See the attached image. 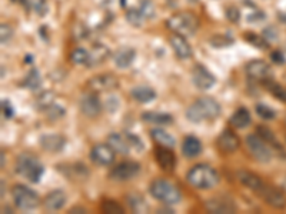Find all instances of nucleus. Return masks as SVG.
Here are the masks:
<instances>
[{
  "label": "nucleus",
  "instance_id": "de8ad7c7",
  "mask_svg": "<svg viewBox=\"0 0 286 214\" xmlns=\"http://www.w3.org/2000/svg\"><path fill=\"white\" fill-rule=\"evenodd\" d=\"M1 110H3V116L6 119H10V117H13V115H15V110H13V107H12V104H10L9 100H3L1 101Z\"/></svg>",
  "mask_w": 286,
  "mask_h": 214
},
{
  "label": "nucleus",
  "instance_id": "bb28decb",
  "mask_svg": "<svg viewBox=\"0 0 286 214\" xmlns=\"http://www.w3.org/2000/svg\"><path fill=\"white\" fill-rule=\"evenodd\" d=\"M231 124L236 127V129H245L251 124L252 121V117L251 113L246 107H239L234 115L231 116Z\"/></svg>",
  "mask_w": 286,
  "mask_h": 214
},
{
  "label": "nucleus",
  "instance_id": "c9c22d12",
  "mask_svg": "<svg viewBox=\"0 0 286 214\" xmlns=\"http://www.w3.org/2000/svg\"><path fill=\"white\" fill-rule=\"evenodd\" d=\"M54 103V93L53 92H45L42 93L37 100H36V107L42 112H45L49 106H52Z\"/></svg>",
  "mask_w": 286,
  "mask_h": 214
},
{
  "label": "nucleus",
  "instance_id": "58836bf2",
  "mask_svg": "<svg viewBox=\"0 0 286 214\" xmlns=\"http://www.w3.org/2000/svg\"><path fill=\"white\" fill-rule=\"evenodd\" d=\"M102 212H103V213H110V214L125 213L123 207L119 204L118 201H115V200H107V198L102 201Z\"/></svg>",
  "mask_w": 286,
  "mask_h": 214
},
{
  "label": "nucleus",
  "instance_id": "f03ea898",
  "mask_svg": "<svg viewBox=\"0 0 286 214\" xmlns=\"http://www.w3.org/2000/svg\"><path fill=\"white\" fill-rule=\"evenodd\" d=\"M190 186L199 190H209L216 187L220 181L219 173L212 167L208 165H198L192 167L186 176Z\"/></svg>",
  "mask_w": 286,
  "mask_h": 214
},
{
  "label": "nucleus",
  "instance_id": "6e6d98bb",
  "mask_svg": "<svg viewBox=\"0 0 286 214\" xmlns=\"http://www.w3.org/2000/svg\"><path fill=\"white\" fill-rule=\"evenodd\" d=\"M4 167V153L1 151V168Z\"/></svg>",
  "mask_w": 286,
  "mask_h": 214
},
{
  "label": "nucleus",
  "instance_id": "f3484780",
  "mask_svg": "<svg viewBox=\"0 0 286 214\" xmlns=\"http://www.w3.org/2000/svg\"><path fill=\"white\" fill-rule=\"evenodd\" d=\"M155 159L157 162L159 167L166 171V173H172L175 170L176 166V159L175 154L170 151L169 147H163V146H157L155 148Z\"/></svg>",
  "mask_w": 286,
  "mask_h": 214
},
{
  "label": "nucleus",
  "instance_id": "5701e85b",
  "mask_svg": "<svg viewBox=\"0 0 286 214\" xmlns=\"http://www.w3.org/2000/svg\"><path fill=\"white\" fill-rule=\"evenodd\" d=\"M107 144L115 150V153L120 154H128L130 151V143L126 137V134H120V133H112L107 136Z\"/></svg>",
  "mask_w": 286,
  "mask_h": 214
},
{
  "label": "nucleus",
  "instance_id": "f257e3e1",
  "mask_svg": "<svg viewBox=\"0 0 286 214\" xmlns=\"http://www.w3.org/2000/svg\"><path fill=\"white\" fill-rule=\"evenodd\" d=\"M222 107L218 101L212 97H201L193 101L187 110H186V119L192 123H202L206 120H215L220 116Z\"/></svg>",
  "mask_w": 286,
  "mask_h": 214
},
{
  "label": "nucleus",
  "instance_id": "6e6552de",
  "mask_svg": "<svg viewBox=\"0 0 286 214\" xmlns=\"http://www.w3.org/2000/svg\"><path fill=\"white\" fill-rule=\"evenodd\" d=\"M262 198L268 206L276 209V210H284L286 207V193L281 187H275L270 184H263V187L256 193Z\"/></svg>",
  "mask_w": 286,
  "mask_h": 214
},
{
  "label": "nucleus",
  "instance_id": "4be33fe9",
  "mask_svg": "<svg viewBox=\"0 0 286 214\" xmlns=\"http://www.w3.org/2000/svg\"><path fill=\"white\" fill-rule=\"evenodd\" d=\"M237 180L240 181L245 187H248L249 190H252L255 193H258L262 187H263V180L255 174L252 171H246V170H240L237 171Z\"/></svg>",
  "mask_w": 286,
  "mask_h": 214
},
{
  "label": "nucleus",
  "instance_id": "72a5a7b5",
  "mask_svg": "<svg viewBox=\"0 0 286 214\" xmlns=\"http://www.w3.org/2000/svg\"><path fill=\"white\" fill-rule=\"evenodd\" d=\"M43 113L46 115V117H48L51 121H56V120L62 119L63 116L66 115V110H65V107H62L60 104L53 103V104L49 106V107H48Z\"/></svg>",
  "mask_w": 286,
  "mask_h": 214
},
{
  "label": "nucleus",
  "instance_id": "f704fd0d",
  "mask_svg": "<svg viewBox=\"0 0 286 214\" xmlns=\"http://www.w3.org/2000/svg\"><path fill=\"white\" fill-rule=\"evenodd\" d=\"M70 60L75 63V65H84L87 66V62H89V51L83 48H78L70 53Z\"/></svg>",
  "mask_w": 286,
  "mask_h": 214
},
{
  "label": "nucleus",
  "instance_id": "a19ab883",
  "mask_svg": "<svg viewBox=\"0 0 286 214\" xmlns=\"http://www.w3.org/2000/svg\"><path fill=\"white\" fill-rule=\"evenodd\" d=\"M255 110H256V115L259 116L260 119H263V120H272L276 116L275 110L272 107L266 106V104H262V103L256 104L255 106Z\"/></svg>",
  "mask_w": 286,
  "mask_h": 214
},
{
  "label": "nucleus",
  "instance_id": "b1692460",
  "mask_svg": "<svg viewBox=\"0 0 286 214\" xmlns=\"http://www.w3.org/2000/svg\"><path fill=\"white\" fill-rule=\"evenodd\" d=\"M182 153L187 159H195L202 153V143L195 136H187L182 143Z\"/></svg>",
  "mask_w": 286,
  "mask_h": 214
},
{
  "label": "nucleus",
  "instance_id": "4468645a",
  "mask_svg": "<svg viewBox=\"0 0 286 214\" xmlns=\"http://www.w3.org/2000/svg\"><path fill=\"white\" fill-rule=\"evenodd\" d=\"M192 80L199 90H209L215 86L216 77L203 65H196L192 70Z\"/></svg>",
  "mask_w": 286,
  "mask_h": 214
},
{
  "label": "nucleus",
  "instance_id": "49530a36",
  "mask_svg": "<svg viewBox=\"0 0 286 214\" xmlns=\"http://www.w3.org/2000/svg\"><path fill=\"white\" fill-rule=\"evenodd\" d=\"M1 30H0V36H1V43L3 45H6L9 40H10V37H12V34H13V30L10 29V26L9 24H1V27H0Z\"/></svg>",
  "mask_w": 286,
  "mask_h": 214
},
{
  "label": "nucleus",
  "instance_id": "37998d69",
  "mask_svg": "<svg viewBox=\"0 0 286 214\" xmlns=\"http://www.w3.org/2000/svg\"><path fill=\"white\" fill-rule=\"evenodd\" d=\"M245 39L249 42V43H252L253 46H256V48H259V49H265V48H268V42H265L262 37H258L256 34H245Z\"/></svg>",
  "mask_w": 286,
  "mask_h": 214
},
{
  "label": "nucleus",
  "instance_id": "a18cd8bd",
  "mask_svg": "<svg viewBox=\"0 0 286 214\" xmlns=\"http://www.w3.org/2000/svg\"><path fill=\"white\" fill-rule=\"evenodd\" d=\"M126 137H128V140H129V143H130V146L133 148H136L137 151H140V150H143V143H142V140L135 136V134H130V133H126Z\"/></svg>",
  "mask_w": 286,
  "mask_h": 214
},
{
  "label": "nucleus",
  "instance_id": "473e14b6",
  "mask_svg": "<svg viewBox=\"0 0 286 214\" xmlns=\"http://www.w3.org/2000/svg\"><path fill=\"white\" fill-rule=\"evenodd\" d=\"M126 20H128L129 24H132V26H135V27H140L146 19H145L143 15L140 13L139 9L132 7V9H128V10H126Z\"/></svg>",
  "mask_w": 286,
  "mask_h": 214
},
{
  "label": "nucleus",
  "instance_id": "393cba45",
  "mask_svg": "<svg viewBox=\"0 0 286 214\" xmlns=\"http://www.w3.org/2000/svg\"><path fill=\"white\" fill-rule=\"evenodd\" d=\"M109 49L104 46V45H95L92 50L89 51V62H87V66L93 67V66H99L101 63H103L107 56H109Z\"/></svg>",
  "mask_w": 286,
  "mask_h": 214
},
{
  "label": "nucleus",
  "instance_id": "c85d7f7f",
  "mask_svg": "<svg viewBox=\"0 0 286 214\" xmlns=\"http://www.w3.org/2000/svg\"><path fill=\"white\" fill-rule=\"evenodd\" d=\"M152 139L159 144V146H163V147L173 148L176 146V140L162 129H153L151 132Z\"/></svg>",
  "mask_w": 286,
  "mask_h": 214
},
{
  "label": "nucleus",
  "instance_id": "c756f323",
  "mask_svg": "<svg viewBox=\"0 0 286 214\" xmlns=\"http://www.w3.org/2000/svg\"><path fill=\"white\" fill-rule=\"evenodd\" d=\"M22 86L25 89H29V90H37L40 86H42V76H40V71L37 69H32L29 70V73L25 76Z\"/></svg>",
  "mask_w": 286,
  "mask_h": 214
},
{
  "label": "nucleus",
  "instance_id": "864d4df0",
  "mask_svg": "<svg viewBox=\"0 0 286 214\" xmlns=\"http://www.w3.org/2000/svg\"><path fill=\"white\" fill-rule=\"evenodd\" d=\"M278 17H279V20H281L282 23H286V13H279Z\"/></svg>",
  "mask_w": 286,
  "mask_h": 214
},
{
  "label": "nucleus",
  "instance_id": "1a4fd4ad",
  "mask_svg": "<svg viewBox=\"0 0 286 214\" xmlns=\"http://www.w3.org/2000/svg\"><path fill=\"white\" fill-rule=\"evenodd\" d=\"M139 173H140V165L139 163H136V162H122L110 170L109 177L113 181H128L135 179Z\"/></svg>",
  "mask_w": 286,
  "mask_h": 214
},
{
  "label": "nucleus",
  "instance_id": "2eb2a0df",
  "mask_svg": "<svg viewBox=\"0 0 286 214\" xmlns=\"http://www.w3.org/2000/svg\"><path fill=\"white\" fill-rule=\"evenodd\" d=\"M90 160L98 166H110L115 162V150L109 144H96L89 153Z\"/></svg>",
  "mask_w": 286,
  "mask_h": 214
},
{
  "label": "nucleus",
  "instance_id": "5fc2aeb1",
  "mask_svg": "<svg viewBox=\"0 0 286 214\" xmlns=\"http://www.w3.org/2000/svg\"><path fill=\"white\" fill-rule=\"evenodd\" d=\"M281 189H282V190H284V191L286 193V176L284 177V179H282V183H281Z\"/></svg>",
  "mask_w": 286,
  "mask_h": 214
},
{
  "label": "nucleus",
  "instance_id": "09e8293b",
  "mask_svg": "<svg viewBox=\"0 0 286 214\" xmlns=\"http://www.w3.org/2000/svg\"><path fill=\"white\" fill-rule=\"evenodd\" d=\"M118 107H119V100L116 96H112V97H109V99L106 100V109H107V112L115 113V112L118 110Z\"/></svg>",
  "mask_w": 286,
  "mask_h": 214
},
{
  "label": "nucleus",
  "instance_id": "2f4dec72",
  "mask_svg": "<svg viewBox=\"0 0 286 214\" xmlns=\"http://www.w3.org/2000/svg\"><path fill=\"white\" fill-rule=\"evenodd\" d=\"M128 204L130 206V209L136 212V213H142V212H146L148 210V206L145 203V198L140 197L139 194H129L128 197Z\"/></svg>",
  "mask_w": 286,
  "mask_h": 214
},
{
  "label": "nucleus",
  "instance_id": "7c9ffc66",
  "mask_svg": "<svg viewBox=\"0 0 286 214\" xmlns=\"http://www.w3.org/2000/svg\"><path fill=\"white\" fill-rule=\"evenodd\" d=\"M256 134H258V136H260V137H262V139H263L268 144H270V147L284 151V148L281 147V144L278 143V140H276L275 134L270 132L268 127H265V126H258V127H256Z\"/></svg>",
  "mask_w": 286,
  "mask_h": 214
},
{
  "label": "nucleus",
  "instance_id": "79ce46f5",
  "mask_svg": "<svg viewBox=\"0 0 286 214\" xmlns=\"http://www.w3.org/2000/svg\"><path fill=\"white\" fill-rule=\"evenodd\" d=\"M225 15H226V19H228L231 23H237V22L240 20V10H239L237 7H235V6L226 7Z\"/></svg>",
  "mask_w": 286,
  "mask_h": 214
},
{
  "label": "nucleus",
  "instance_id": "8fccbe9b",
  "mask_svg": "<svg viewBox=\"0 0 286 214\" xmlns=\"http://www.w3.org/2000/svg\"><path fill=\"white\" fill-rule=\"evenodd\" d=\"M270 59H272V62L276 63V65H284V63H285V57H284V54H282L281 51H273V53L270 54Z\"/></svg>",
  "mask_w": 286,
  "mask_h": 214
},
{
  "label": "nucleus",
  "instance_id": "412c9836",
  "mask_svg": "<svg viewBox=\"0 0 286 214\" xmlns=\"http://www.w3.org/2000/svg\"><path fill=\"white\" fill-rule=\"evenodd\" d=\"M136 51L132 48H120L113 54V62L118 69H129L135 62Z\"/></svg>",
  "mask_w": 286,
  "mask_h": 214
},
{
  "label": "nucleus",
  "instance_id": "a878e982",
  "mask_svg": "<svg viewBox=\"0 0 286 214\" xmlns=\"http://www.w3.org/2000/svg\"><path fill=\"white\" fill-rule=\"evenodd\" d=\"M130 96L137 103L146 104V103H151V101L156 99V92L149 86H136L135 89H132Z\"/></svg>",
  "mask_w": 286,
  "mask_h": 214
},
{
  "label": "nucleus",
  "instance_id": "f8f14e48",
  "mask_svg": "<svg viewBox=\"0 0 286 214\" xmlns=\"http://www.w3.org/2000/svg\"><path fill=\"white\" fill-rule=\"evenodd\" d=\"M205 207L209 213L215 214H231L236 212V204L234 200L226 196H216V197L209 198L205 203Z\"/></svg>",
  "mask_w": 286,
  "mask_h": 214
},
{
  "label": "nucleus",
  "instance_id": "ea45409f",
  "mask_svg": "<svg viewBox=\"0 0 286 214\" xmlns=\"http://www.w3.org/2000/svg\"><path fill=\"white\" fill-rule=\"evenodd\" d=\"M210 46L213 48H218V49H222V48H228L234 43V39L229 37V36H223V34H215L210 37L209 40Z\"/></svg>",
  "mask_w": 286,
  "mask_h": 214
},
{
  "label": "nucleus",
  "instance_id": "4c0bfd02",
  "mask_svg": "<svg viewBox=\"0 0 286 214\" xmlns=\"http://www.w3.org/2000/svg\"><path fill=\"white\" fill-rule=\"evenodd\" d=\"M265 86H266V89L269 90L270 93H272V95H273L276 99L281 100V101H285L286 103V89L285 87H282L281 84L272 82V80L265 83Z\"/></svg>",
  "mask_w": 286,
  "mask_h": 214
},
{
  "label": "nucleus",
  "instance_id": "20e7f679",
  "mask_svg": "<svg viewBox=\"0 0 286 214\" xmlns=\"http://www.w3.org/2000/svg\"><path fill=\"white\" fill-rule=\"evenodd\" d=\"M16 171L17 174H20L30 183H39L45 173V167L36 156L25 153L17 157Z\"/></svg>",
  "mask_w": 286,
  "mask_h": 214
},
{
  "label": "nucleus",
  "instance_id": "9b49d317",
  "mask_svg": "<svg viewBox=\"0 0 286 214\" xmlns=\"http://www.w3.org/2000/svg\"><path fill=\"white\" fill-rule=\"evenodd\" d=\"M119 80L113 74H98L87 82V89L95 93L112 92L118 89Z\"/></svg>",
  "mask_w": 286,
  "mask_h": 214
},
{
  "label": "nucleus",
  "instance_id": "c03bdc74",
  "mask_svg": "<svg viewBox=\"0 0 286 214\" xmlns=\"http://www.w3.org/2000/svg\"><path fill=\"white\" fill-rule=\"evenodd\" d=\"M265 19H266V15L256 7L253 9L252 13L248 15V22H251V23H259V22H263Z\"/></svg>",
  "mask_w": 286,
  "mask_h": 214
},
{
  "label": "nucleus",
  "instance_id": "ddd939ff",
  "mask_svg": "<svg viewBox=\"0 0 286 214\" xmlns=\"http://www.w3.org/2000/svg\"><path fill=\"white\" fill-rule=\"evenodd\" d=\"M79 107H80V112L86 117H90V119L98 117L102 112V103L98 97V93L89 92V93L83 95L79 100Z\"/></svg>",
  "mask_w": 286,
  "mask_h": 214
},
{
  "label": "nucleus",
  "instance_id": "603ef678",
  "mask_svg": "<svg viewBox=\"0 0 286 214\" xmlns=\"http://www.w3.org/2000/svg\"><path fill=\"white\" fill-rule=\"evenodd\" d=\"M0 184H1V191H0V196H1V197H4V180H3V179L0 180Z\"/></svg>",
  "mask_w": 286,
  "mask_h": 214
},
{
  "label": "nucleus",
  "instance_id": "7ed1b4c3",
  "mask_svg": "<svg viewBox=\"0 0 286 214\" xmlns=\"http://www.w3.org/2000/svg\"><path fill=\"white\" fill-rule=\"evenodd\" d=\"M152 197L162 201L166 206H175L182 201V193L181 190L169 180L165 179H157L151 183L149 187Z\"/></svg>",
  "mask_w": 286,
  "mask_h": 214
},
{
  "label": "nucleus",
  "instance_id": "3c124183",
  "mask_svg": "<svg viewBox=\"0 0 286 214\" xmlns=\"http://www.w3.org/2000/svg\"><path fill=\"white\" fill-rule=\"evenodd\" d=\"M69 213L73 214V213H86V209L83 207H72L70 210H69Z\"/></svg>",
  "mask_w": 286,
  "mask_h": 214
},
{
  "label": "nucleus",
  "instance_id": "e433bc0d",
  "mask_svg": "<svg viewBox=\"0 0 286 214\" xmlns=\"http://www.w3.org/2000/svg\"><path fill=\"white\" fill-rule=\"evenodd\" d=\"M139 10L146 20H152L156 16V9L152 0H140L139 1Z\"/></svg>",
  "mask_w": 286,
  "mask_h": 214
},
{
  "label": "nucleus",
  "instance_id": "6ab92c4d",
  "mask_svg": "<svg viewBox=\"0 0 286 214\" xmlns=\"http://www.w3.org/2000/svg\"><path fill=\"white\" fill-rule=\"evenodd\" d=\"M169 42H170V46H172V49L173 51L176 53V56L179 57V59H182V60H186V59H190L192 57V48H190V45L187 43V40H186L185 36H181V34H172L170 36V39H169Z\"/></svg>",
  "mask_w": 286,
  "mask_h": 214
},
{
  "label": "nucleus",
  "instance_id": "dca6fc26",
  "mask_svg": "<svg viewBox=\"0 0 286 214\" xmlns=\"http://www.w3.org/2000/svg\"><path fill=\"white\" fill-rule=\"evenodd\" d=\"M239 137L231 129H225L223 132L219 134L218 140H216V146L218 148L225 153V154H232L239 148Z\"/></svg>",
  "mask_w": 286,
  "mask_h": 214
},
{
  "label": "nucleus",
  "instance_id": "cd10ccee",
  "mask_svg": "<svg viewBox=\"0 0 286 214\" xmlns=\"http://www.w3.org/2000/svg\"><path fill=\"white\" fill-rule=\"evenodd\" d=\"M142 120L151 124H162V126H169L173 123V117L166 113H155V112H146L142 115Z\"/></svg>",
  "mask_w": 286,
  "mask_h": 214
},
{
  "label": "nucleus",
  "instance_id": "a211bd4d",
  "mask_svg": "<svg viewBox=\"0 0 286 214\" xmlns=\"http://www.w3.org/2000/svg\"><path fill=\"white\" fill-rule=\"evenodd\" d=\"M66 200H68V197H66V193L63 190H53L45 196L42 204H43V209L46 212H59L66 204Z\"/></svg>",
  "mask_w": 286,
  "mask_h": 214
},
{
  "label": "nucleus",
  "instance_id": "423d86ee",
  "mask_svg": "<svg viewBox=\"0 0 286 214\" xmlns=\"http://www.w3.org/2000/svg\"><path fill=\"white\" fill-rule=\"evenodd\" d=\"M12 197L15 201V206L23 212L34 210L40 204V198L37 196V193L25 184H16L12 189Z\"/></svg>",
  "mask_w": 286,
  "mask_h": 214
},
{
  "label": "nucleus",
  "instance_id": "aec40b11",
  "mask_svg": "<svg viewBox=\"0 0 286 214\" xmlns=\"http://www.w3.org/2000/svg\"><path fill=\"white\" fill-rule=\"evenodd\" d=\"M39 143L43 150L49 153H59L66 146V139L60 134H43Z\"/></svg>",
  "mask_w": 286,
  "mask_h": 214
},
{
  "label": "nucleus",
  "instance_id": "0eeeda50",
  "mask_svg": "<svg viewBox=\"0 0 286 214\" xmlns=\"http://www.w3.org/2000/svg\"><path fill=\"white\" fill-rule=\"evenodd\" d=\"M245 144L248 151L251 153L255 160L260 162V163H269L273 157V151L269 144L258 134H249L246 136Z\"/></svg>",
  "mask_w": 286,
  "mask_h": 214
},
{
  "label": "nucleus",
  "instance_id": "39448f33",
  "mask_svg": "<svg viewBox=\"0 0 286 214\" xmlns=\"http://www.w3.org/2000/svg\"><path fill=\"white\" fill-rule=\"evenodd\" d=\"M166 26L176 34L190 37V36L196 33V30L199 27V22H198V17L195 16L193 13L179 12V13L169 17Z\"/></svg>",
  "mask_w": 286,
  "mask_h": 214
},
{
  "label": "nucleus",
  "instance_id": "9d476101",
  "mask_svg": "<svg viewBox=\"0 0 286 214\" xmlns=\"http://www.w3.org/2000/svg\"><path fill=\"white\" fill-rule=\"evenodd\" d=\"M246 74L251 80L263 83V84L272 80L270 79L272 70H270V66L265 60H252V62H249L246 65Z\"/></svg>",
  "mask_w": 286,
  "mask_h": 214
}]
</instances>
